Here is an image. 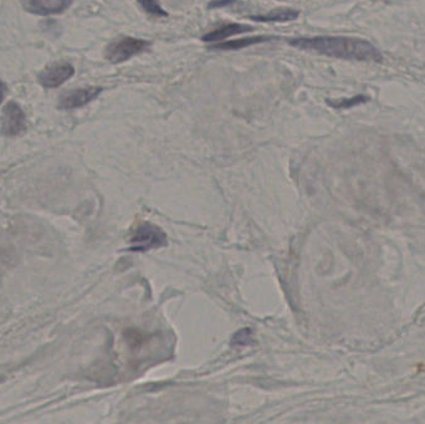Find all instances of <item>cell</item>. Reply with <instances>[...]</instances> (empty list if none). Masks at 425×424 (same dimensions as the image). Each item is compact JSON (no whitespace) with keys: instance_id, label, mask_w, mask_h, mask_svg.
Masks as SVG:
<instances>
[{"instance_id":"obj_1","label":"cell","mask_w":425,"mask_h":424,"mask_svg":"<svg viewBox=\"0 0 425 424\" xmlns=\"http://www.w3.org/2000/svg\"><path fill=\"white\" fill-rule=\"evenodd\" d=\"M291 47L314 52L330 58L359 63H382L383 55L372 42L351 37H296L289 40Z\"/></svg>"},{"instance_id":"obj_14","label":"cell","mask_w":425,"mask_h":424,"mask_svg":"<svg viewBox=\"0 0 425 424\" xmlns=\"http://www.w3.org/2000/svg\"><path fill=\"white\" fill-rule=\"evenodd\" d=\"M6 92H8V86L0 80V104L6 99Z\"/></svg>"},{"instance_id":"obj_13","label":"cell","mask_w":425,"mask_h":424,"mask_svg":"<svg viewBox=\"0 0 425 424\" xmlns=\"http://www.w3.org/2000/svg\"><path fill=\"white\" fill-rule=\"evenodd\" d=\"M236 0H214L211 1L208 8L209 9H216V8H224V6H233Z\"/></svg>"},{"instance_id":"obj_6","label":"cell","mask_w":425,"mask_h":424,"mask_svg":"<svg viewBox=\"0 0 425 424\" xmlns=\"http://www.w3.org/2000/svg\"><path fill=\"white\" fill-rule=\"evenodd\" d=\"M104 90L101 87H84V89L73 90L68 94L63 95L58 101L60 110H75L84 107L94 99H97Z\"/></svg>"},{"instance_id":"obj_7","label":"cell","mask_w":425,"mask_h":424,"mask_svg":"<svg viewBox=\"0 0 425 424\" xmlns=\"http://www.w3.org/2000/svg\"><path fill=\"white\" fill-rule=\"evenodd\" d=\"M74 0H21L25 11L37 16L60 14L70 8Z\"/></svg>"},{"instance_id":"obj_12","label":"cell","mask_w":425,"mask_h":424,"mask_svg":"<svg viewBox=\"0 0 425 424\" xmlns=\"http://www.w3.org/2000/svg\"><path fill=\"white\" fill-rule=\"evenodd\" d=\"M137 1L141 6L142 11H146L149 16H158V18L168 16V13L163 9L158 0H137Z\"/></svg>"},{"instance_id":"obj_4","label":"cell","mask_w":425,"mask_h":424,"mask_svg":"<svg viewBox=\"0 0 425 424\" xmlns=\"http://www.w3.org/2000/svg\"><path fill=\"white\" fill-rule=\"evenodd\" d=\"M27 128V117L16 101H11L3 110L1 132L8 137L20 135Z\"/></svg>"},{"instance_id":"obj_10","label":"cell","mask_w":425,"mask_h":424,"mask_svg":"<svg viewBox=\"0 0 425 424\" xmlns=\"http://www.w3.org/2000/svg\"><path fill=\"white\" fill-rule=\"evenodd\" d=\"M300 16V11L291 8H281L275 11H269L266 14L250 16V20L257 23H286V21L296 20Z\"/></svg>"},{"instance_id":"obj_8","label":"cell","mask_w":425,"mask_h":424,"mask_svg":"<svg viewBox=\"0 0 425 424\" xmlns=\"http://www.w3.org/2000/svg\"><path fill=\"white\" fill-rule=\"evenodd\" d=\"M252 30H254V27L247 25V24H239V23L226 24L213 32H208L207 35L202 37V40L205 42H219L221 40L224 42L228 37H235L239 34L252 32Z\"/></svg>"},{"instance_id":"obj_9","label":"cell","mask_w":425,"mask_h":424,"mask_svg":"<svg viewBox=\"0 0 425 424\" xmlns=\"http://www.w3.org/2000/svg\"><path fill=\"white\" fill-rule=\"evenodd\" d=\"M278 37H270V35H257V37H245V39H239V40H231V42H219L218 44H213L209 49L211 50H221V52H231V50H240L244 47L263 44V42H271Z\"/></svg>"},{"instance_id":"obj_5","label":"cell","mask_w":425,"mask_h":424,"mask_svg":"<svg viewBox=\"0 0 425 424\" xmlns=\"http://www.w3.org/2000/svg\"><path fill=\"white\" fill-rule=\"evenodd\" d=\"M74 66L70 63H53L40 73L39 83L45 89H55V87L65 84L68 79H71L74 76Z\"/></svg>"},{"instance_id":"obj_2","label":"cell","mask_w":425,"mask_h":424,"mask_svg":"<svg viewBox=\"0 0 425 424\" xmlns=\"http://www.w3.org/2000/svg\"><path fill=\"white\" fill-rule=\"evenodd\" d=\"M151 42L137 39V37H125L116 42H111L106 49V59L112 63H121L128 61L137 55L146 53L151 47Z\"/></svg>"},{"instance_id":"obj_11","label":"cell","mask_w":425,"mask_h":424,"mask_svg":"<svg viewBox=\"0 0 425 424\" xmlns=\"http://www.w3.org/2000/svg\"><path fill=\"white\" fill-rule=\"evenodd\" d=\"M368 99H369V97H367L366 95H357V96H353L351 99H326V102H327V105L331 106L335 110H347V109H352L355 106L362 105L364 102H367Z\"/></svg>"},{"instance_id":"obj_3","label":"cell","mask_w":425,"mask_h":424,"mask_svg":"<svg viewBox=\"0 0 425 424\" xmlns=\"http://www.w3.org/2000/svg\"><path fill=\"white\" fill-rule=\"evenodd\" d=\"M166 236L159 228L144 223L133 231L131 238V249L135 252H147L153 248L163 246Z\"/></svg>"}]
</instances>
